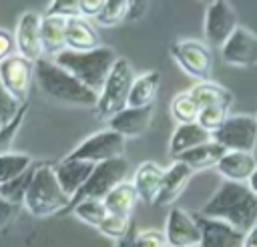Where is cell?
Wrapping results in <instances>:
<instances>
[{
  "instance_id": "obj_1",
  "label": "cell",
  "mask_w": 257,
  "mask_h": 247,
  "mask_svg": "<svg viewBox=\"0 0 257 247\" xmlns=\"http://www.w3.org/2000/svg\"><path fill=\"white\" fill-rule=\"evenodd\" d=\"M199 213L211 219H221L247 233L257 225V195L247 183L223 181Z\"/></svg>"
},
{
  "instance_id": "obj_2",
  "label": "cell",
  "mask_w": 257,
  "mask_h": 247,
  "mask_svg": "<svg viewBox=\"0 0 257 247\" xmlns=\"http://www.w3.org/2000/svg\"><path fill=\"white\" fill-rule=\"evenodd\" d=\"M34 80L50 100L72 106H96L98 102V92L82 84L74 74L56 64L52 58L40 56L34 62Z\"/></svg>"
},
{
  "instance_id": "obj_3",
  "label": "cell",
  "mask_w": 257,
  "mask_h": 247,
  "mask_svg": "<svg viewBox=\"0 0 257 247\" xmlns=\"http://www.w3.org/2000/svg\"><path fill=\"white\" fill-rule=\"evenodd\" d=\"M116 52L110 46H96L92 50H62L56 58H52L56 64L66 68L70 74H74L82 84L92 88L94 92H100L112 64L116 62Z\"/></svg>"
},
{
  "instance_id": "obj_4",
  "label": "cell",
  "mask_w": 257,
  "mask_h": 247,
  "mask_svg": "<svg viewBox=\"0 0 257 247\" xmlns=\"http://www.w3.org/2000/svg\"><path fill=\"white\" fill-rule=\"evenodd\" d=\"M22 207L32 217H50L54 213L70 209V197L62 191L54 173V165L36 163L32 183L28 187Z\"/></svg>"
},
{
  "instance_id": "obj_5",
  "label": "cell",
  "mask_w": 257,
  "mask_h": 247,
  "mask_svg": "<svg viewBox=\"0 0 257 247\" xmlns=\"http://www.w3.org/2000/svg\"><path fill=\"white\" fill-rule=\"evenodd\" d=\"M135 80L133 66L126 58L118 56L116 62L112 64L100 92H98V102H96V112L100 118H110L116 112H120L128 104V94L131 86Z\"/></svg>"
},
{
  "instance_id": "obj_6",
  "label": "cell",
  "mask_w": 257,
  "mask_h": 247,
  "mask_svg": "<svg viewBox=\"0 0 257 247\" xmlns=\"http://www.w3.org/2000/svg\"><path fill=\"white\" fill-rule=\"evenodd\" d=\"M128 171H131V167H128V161L124 157L96 163L88 181L84 183V187L70 201V209L74 203H78L82 199H104L116 185H120L122 181H128Z\"/></svg>"
},
{
  "instance_id": "obj_7",
  "label": "cell",
  "mask_w": 257,
  "mask_h": 247,
  "mask_svg": "<svg viewBox=\"0 0 257 247\" xmlns=\"http://www.w3.org/2000/svg\"><path fill=\"white\" fill-rule=\"evenodd\" d=\"M169 54L189 76L197 80H211L213 54L205 42L195 38H183L171 44Z\"/></svg>"
},
{
  "instance_id": "obj_8",
  "label": "cell",
  "mask_w": 257,
  "mask_h": 247,
  "mask_svg": "<svg viewBox=\"0 0 257 247\" xmlns=\"http://www.w3.org/2000/svg\"><path fill=\"white\" fill-rule=\"evenodd\" d=\"M124 137H120L118 133L110 131V129H102L96 131L94 135L86 137L84 141H80L66 157L70 159H80V161H88V163H102L108 159H116L122 157L124 153Z\"/></svg>"
},
{
  "instance_id": "obj_9",
  "label": "cell",
  "mask_w": 257,
  "mask_h": 247,
  "mask_svg": "<svg viewBox=\"0 0 257 247\" xmlns=\"http://www.w3.org/2000/svg\"><path fill=\"white\" fill-rule=\"evenodd\" d=\"M213 141L223 145L227 151L253 153L257 145V118L251 114H229L213 133Z\"/></svg>"
},
{
  "instance_id": "obj_10",
  "label": "cell",
  "mask_w": 257,
  "mask_h": 247,
  "mask_svg": "<svg viewBox=\"0 0 257 247\" xmlns=\"http://www.w3.org/2000/svg\"><path fill=\"white\" fill-rule=\"evenodd\" d=\"M0 80L4 88L12 94V98L24 104L28 100L30 84L34 80V62L20 54L8 56L0 62Z\"/></svg>"
},
{
  "instance_id": "obj_11",
  "label": "cell",
  "mask_w": 257,
  "mask_h": 247,
  "mask_svg": "<svg viewBox=\"0 0 257 247\" xmlns=\"http://www.w3.org/2000/svg\"><path fill=\"white\" fill-rule=\"evenodd\" d=\"M237 26H239L237 14L227 0H211L207 4L205 20H203V34L209 44L221 48Z\"/></svg>"
},
{
  "instance_id": "obj_12",
  "label": "cell",
  "mask_w": 257,
  "mask_h": 247,
  "mask_svg": "<svg viewBox=\"0 0 257 247\" xmlns=\"http://www.w3.org/2000/svg\"><path fill=\"white\" fill-rule=\"evenodd\" d=\"M221 58L229 66H257V34L245 26H237L221 46Z\"/></svg>"
},
{
  "instance_id": "obj_13",
  "label": "cell",
  "mask_w": 257,
  "mask_h": 247,
  "mask_svg": "<svg viewBox=\"0 0 257 247\" xmlns=\"http://www.w3.org/2000/svg\"><path fill=\"white\" fill-rule=\"evenodd\" d=\"M165 239L167 247H195L201 243V227L195 215L187 213L181 207H173L165 221Z\"/></svg>"
},
{
  "instance_id": "obj_14",
  "label": "cell",
  "mask_w": 257,
  "mask_h": 247,
  "mask_svg": "<svg viewBox=\"0 0 257 247\" xmlns=\"http://www.w3.org/2000/svg\"><path fill=\"white\" fill-rule=\"evenodd\" d=\"M40 24L42 16L34 10H26L18 16L14 40H16V54L36 62L42 56V44H40Z\"/></svg>"
},
{
  "instance_id": "obj_15",
  "label": "cell",
  "mask_w": 257,
  "mask_h": 247,
  "mask_svg": "<svg viewBox=\"0 0 257 247\" xmlns=\"http://www.w3.org/2000/svg\"><path fill=\"white\" fill-rule=\"evenodd\" d=\"M199 227H201V243L199 247H241L243 243V231L235 229L233 225L221 221V219H211L201 213L195 215Z\"/></svg>"
},
{
  "instance_id": "obj_16",
  "label": "cell",
  "mask_w": 257,
  "mask_h": 247,
  "mask_svg": "<svg viewBox=\"0 0 257 247\" xmlns=\"http://www.w3.org/2000/svg\"><path fill=\"white\" fill-rule=\"evenodd\" d=\"M155 114V104L151 106H124L120 112H116L114 116H110L106 120L108 129L118 133L124 139H133V137H141Z\"/></svg>"
},
{
  "instance_id": "obj_17",
  "label": "cell",
  "mask_w": 257,
  "mask_h": 247,
  "mask_svg": "<svg viewBox=\"0 0 257 247\" xmlns=\"http://www.w3.org/2000/svg\"><path fill=\"white\" fill-rule=\"evenodd\" d=\"M92 169H94V163L80 161V159H70V157H64L62 161H58V163L54 165L56 179H58L62 191L70 197V201H72V199L76 197V193L84 187V183L88 181Z\"/></svg>"
},
{
  "instance_id": "obj_18",
  "label": "cell",
  "mask_w": 257,
  "mask_h": 247,
  "mask_svg": "<svg viewBox=\"0 0 257 247\" xmlns=\"http://www.w3.org/2000/svg\"><path fill=\"white\" fill-rule=\"evenodd\" d=\"M193 173L195 171L183 161H175L173 165H169V169H165V177H163L159 195L155 199V205H173L187 189Z\"/></svg>"
},
{
  "instance_id": "obj_19",
  "label": "cell",
  "mask_w": 257,
  "mask_h": 247,
  "mask_svg": "<svg viewBox=\"0 0 257 247\" xmlns=\"http://www.w3.org/2000/svg\"><path fill=\"white\" fill-rule=\"evenodd\" d=\"M163 177H165V169L155 161H145L137 167L131 183L135 185V191L143 203H155Z\"/></svg>"
},
{
  "instance_id": "obj_20",
  "label": "cell",
  "mask_w": 257,
  "mask_h": 247,
  "mask_svg": "<svg viewBox=\"0 0 257 247\" xmlns=\"http://www.w3.org/2000/svg\"><path fill=\"white\" fill-rule=\"evenodd\" d=\"M217 173L225 181H237V183H247L253 171L257 169V161L253 153L245 151H227L221 161L217 163Z\"/></svg>"
},
{
  "instance_id": "obj_21",
  "label": "cell",
  "mask_w": 257,
  "mask_h": 247,
  "mask_svg": "<svg viewBox=\"0 0 257 247\" xmlns=\"http://www.w3.org/2000/svg\"><path fill=\"white\" fill-rule=\"evenodd\" d=\"M213 141V135L209 131H205L199 122H185V125H177L171 141H169V155L177 161L181 155H185L187 151Z\"/></svg>"
},
{
  "instance_id": "obj_22",
  "label": "cell",
  "mask_w": 257,
  "mask_h": 247,
  "mask_svg": "<svg viewBox=\"0 0 257 247\" xmlns=\"http://www.w3.org/2000/svg\"><path fill=\"white\" fill-rule=\"evenodd\" d=\"M40 44L42 56L46 58H56L62 50H66V18L44 14L40 24Z\"/></svg>"
},
{
  "instance_id": "obj_23",
  "label": "cell",
  "mask_w": 257,
  "mask_h": 247,
  "mask_svg": "<svg viewBox=\"0 0 257 247\" xmlns=\"http://www.w3.org/2000/svg\"><path fill=\"white\" fill-rule=\"evenodd\" d=\"M96 46H100V34L88 18H66V48L92 50Z\"/></svg>"
},
{
  "instance_id": "obj_24",
  "label": "cell",
  "mask_w": 257,
  "mask_h": 247,
  "mask_svg": "<svg viewBox=\"0 0 257 247\" xmlns=\"http://www.w3.org/2000/svg\"><path fill=\"white\" fill-rule=\"evenodd\" d=\"M159 86H161V72L159 70H147V72L135 76L126 106H151V104H155Z\"/></svg>"
},
{
  "instance_id": "obj_25",
  "label": "cell",
  "mask_w": 257,
  "mask_h": 247,
  "mask_svg": "<svg viewBox=\"0 0 257 247\" xmlns=\"http://www.w3.org/2000/svg\"><path fill=\"white\" fill-rule=\"evenodd\" d=\"M225 153H227V149L223 145H219L217 141H209V143H203V145L187 151L177 161H183L193 171H207L211 167H217V163L221 161V157Z\"/></svg>"
},
{
  "instance_id": "obj_26",
  "label": "cell",
  "mask_w": 257,
  "mask_h": 247,
  "mask_svg": "<svg viewBox=\"0 0 257 247\" xmlns=\"http://www.w3.org/2000/svg\"><path fill=\"white\" fill-rule=\"evenodd\" d=\"M189 92L193 94V98L197 100V104L201 108L213 106V104H221V106L229 108L233 104V92L213 80H199L189 88Z\"/></svg>"
},
{
  "instance_id": "obj_27",
  "label": "cell",
  "mask_w": 257,
  "mask_h": 247,
  "mask_svg": "<svg viewBox=\"0 0 257 247\" xmlns=\"http://www.w3.org/2000/svg\"><path fill=\"white\" fill-rule=\"evenodd\" d=\"M102 201H104L108 213L120 215V217H131V213L139 201V195L135 191V185L128 179V181H122L120 185H116Z\"/></svg>"
},
{
  "instance_id": "obj_28",
  "label": "cell",
  "mask_w": 257,
  "mask_h": 247,
  "mask_svg": "<svg viewBox=\"0 0 257 247\" xmlns=\"http://www.w3.org/2000/svg\"><path fill=\"white\" fill-rule=\"evenodd\" d=\"M30 167H34V161L30 155L26 153H16V151H8L4 155H0V185L8 183L16 177H20L22 173H26Z\"/></svg>"
},
{
  "instance_id": "obj_29",
  "label": "cell",
  "mask_w": 257,
  "mask_h": 247,
  "mask_svg": "<svg viewBox=\"0 0 257 247\" xmlns=\"http://www.w3.org/2000/svg\"><path fill=\"white\" fill-rule=\"evenodd\" d=\"M169 108H171L173 118H175L179 125L197 122L199 112H201V106L197 104V100L193 98V94H191L189 90L175 94L173 100H171V104H169Z\"/></svg>"
},
{
  "instance_id": "obj_30",
  "label": "cell",
  "mask_w": 257,
  "mask_h": 247,
  "mask_svg": "<svg viewBox=\"0 0 257 247\" xmlns=\"http://www.w3.org/2000/svg\"><path fill=\"white\" fill-rule=\"evenodd\" d=\"M70 211L78 221H82L90 227H98L100 221L108 215V209L102 199H82V201L74 203Z\"/></svg>"
},
{
  "instance_id": "obj_31",
  "label": "cell",
  "mask_w": 257,
  "mask_h": 247,
  "mask_svg": "<svg viewBox=\"0 0 257 247\" xmlns=\"http://www.w3.org/2000/svg\"><path fill=\"white\" fill-rule=\"evenodd\" d=\"M34 167H36V165H34ZM34 167H30V169H28L26 173H22L20 177H16V179H12V181H8V183H2V185H0V195H2L6 201H10V203L22 207L24 197H26V193H28V187H30V183H32Z\"/></svg>"
},
{
  "instance_id": "obj_32",
  "label": "cell",
  "mask_w": 257,
  "mask_h": 247,
  "mask_svg": "<svg viewBox=\"0 0 257 247\" xmlns=\"http://www.w3.org/2000/svg\"><path fill=\"white\" fill-rule=\"evenodd\" d=\"M128 18V0H104L98 16H96V22L100 26H116L120 24L122 20Z\"/></svg>"
},
{
  "instance_id": "obj_33",
  "label": "cell",
  "mask_w": 257,
  "mask_h": 247,
  "mask_svg": "<svg viewBox=\"0 0 257 247\" xmlns=\"http://www.w3.org/2000/svg\"><path fill=\"white\" fill-rule=\"evenodd\" d=\"M96 229H98L100 235H104V237H108L112 241H118V239H122L133 229V221H131V217H120V215L108 213L100 221V225Z\"/></svg>"
},
{
  "instance_id": "obj_34",
  "label": "cell",
  "mask_w": 257,
  "mask_h": 247,
  "mask_svg": "<svg viewBox=\"0 0 257 247\" xmlns=\"http://www.w3.org/2000/svg\"><path fill=\"white\" fill-rule=\"evenodd\" d=\"M28 106H30L28 100H26L24 104H20L18 112L14 114V118L8 120V122L2 127V131H0V155H4V153L10 151V147H12L14 139H16V135H18V131H20V127H22L26 114H28Z\"/></svg>"
},
{
  "instance_id": "obj_35",
  "label": "cell",
  "mask_w": 257,
  "mask_h": 247,
  "mask_svg": "<svg viewBox=\"0 0 257 247\" xmlns=\"http://www.w3.org/2000/svg\"><path fill=\"white\" fill-rule=\"evenodd\" d=\"M229 116V108L227 106H221V104H213V106H203L201 112H199V118L197 122L209 131L211 135L225 122V118Z\"/></svg>"
},
{
  "instance_id": "obj_36",
  "label": "cell",
  "mask_w": 257,
  "mask_h": 247,
  "mask_svg": "<svg viewBox=\"0 0 257 247\" xmlns=\"http://www.w3.org/2000/svg\"><path fill=\"white\" fill-rule=\"evenodd\" d=\"M46 16L58 18H76L80 16V0H50Z\"/></svg>"
},
{
  "instance_id": "obj_37",
  "label": "cell",
  "mask_w": 257,
  "mask_h": 247,
  "mask_svg": "<svg viewBox=\"0 0 257 247\" xmlns=\"http://www.w3.org/2000/svg\"><path fill=\"white\" fill-rule=\"evenodd\" d=\"M135 245L137 247H167V239H165V233L163 231L143 229V231H137Z\"/></svg>"
},
{
  "instance_id": "obj_38",
  "label": "cell",
  "mask_w": 257,
  "mask_h": 247,
  "mask_svg": "<svg viewBox=\"0 0 257 247\" xmlns=\"http://www.w3.org/2000/svg\"><path fill=\"white\" fill-rule=\"evenodd\" d=\"M18 108H20V102H16L12 98V94L4 88V84L0 80V120L6 125L8 120L14 118V114L18 112Z\"/></svg>"
},
{
  "instance_id": "obj_39",
  "label": "cell",
  "mask_w": 257,
  "mask_h": 247,
  "mask_svg": "<svg viewBox=\"0 0 257 247\" xmlns=\"http://www.w3.org/2000/svg\"><path fill=\"white\" fill-rule=\"evenodd\" d=\"M16 54V40H14V32L0 28V62L6 60L8 56Z\"/></svg>"
},
{
  "instance_id": "obj_40",
  "label": "cell",
  "mask_w": 257,
  "mask_h": 247,
  "mask_svg": "<svg viewBox=\"0 0 257 247\" xmlns=\"http://www.w3.org/2000/svg\"><path fill=\"white\" fill-rule=\"evenodd\" d=\"M18 205H14V203H10V201H6L2 195H0V231L14 219V215L18 213Z\"/></svg>"
},
{
  "instance_id": "obj_41",
  "label": "cell",
  "mask_w": 257,
  "mask_h": 247,
  "mask_svg": "<svg viewBox=\"0 0 257 247\" xmlns=\"http://www.w3.org/2000/svg\"><path fill=\"white\" fill-rule=\"evenodd\" d=\"M149 0H128V18L126 20H141L147 12Z\"/></svg>"
},
{
  "instance_id": "obj_42",
  "label": "cell",
  "mask_w": 257,
  "mask_h": 247,
  "mask_svg": "<svg viewBox=\"0 0 257 247\" xmlns=\"http://www.w3.org/2000/svg\"><path fill=\"white\" fill-rule=\"evenodd\" d=\"M135 237H137V229H135V225H133V229H131L122 239H118V241L114 243V247H137V245H135Z\"/></svg>"
},
{
  "instance_id": "obj_43",
  "label": "cell",
  "mask_w": 257,
  "mask_h": 247,
  "mask_svg": "<svg viewBox=\"0 0 257 247\" xmlns=\"http://www.w3.org/2000/svg\"><path fill=\"white\" fill-rule=\"evenodd\" d=\"M241 247H257V225L251 227L245 235H243V243Z\"/></svg>"
},
{
  "instance_id": "obj_44",
  "label": "cell",
  "mask_w": 257,
  "mask_h": 247,
  "mask_svg": "<svg viewBox=\"0 0 257 247\" xmlns=\"http://www.w3.org/2000/svg\"><path fill=\"white\" fill-rule=\"evenodd\" d=\"M247 185H249V189H251V191H253V193L257 195V169H255V171H253V175L249 177Z\"/></svg>"
},
{
  "instance_id": "obj_45",
  "label": "cell",
  "mask_w": 257,
  "mask_h": 247,
  "mask_svg": "<svg viewBox=\"0 0 257 247\" xmlns=\"http://www.w3.org/2000/svg\"><path fill=\"white\" fill-rule=\"evenodd\" d=\"M2 127H4V122H2V120H0V131H2Z\"/></svg>"
},
{
  "instance_id": "obj_46",
  "label": "cell",
  "mask_w": 257,
  "mask_h": 247,
  "mask_svg": "<svg viewBox=\"0 0 257 247\" xmlns=\"http://www.w3.org/2000/svg\"><path fill=\"white\" fill-rule=\"evenodd\" d=\"M205 2H211V0H205Z\"/></svg>"
},
{
  "instance_id": "obj_47",
  "label": "cell",
  "mask_w": 257,
  "mask_h": 247,
  "mask_svg": "<svg viewBox=\"0 0 257 247\" xmlns=\"http://www.w3.org/2000/svg\"><path fill=\"white\" fill-rule=\"evenodd\" d=\"M195 247H199V245H195Z\"/></svg>"
},
{
  "instance_id": "obj_48",
  "label": "cell",
  "mask_w": 257,
  "mask_h": 247,
  "mask_svg": "<svg viewBox=\"0 0 257 247\" xmlns=\"http://www.w3.org/2000/svg\"><path fill=\"white\" fill-rule=\"evenodd\" d=\"M255 118H257V114H255Z\"/></svg>"
}]
</instances>
